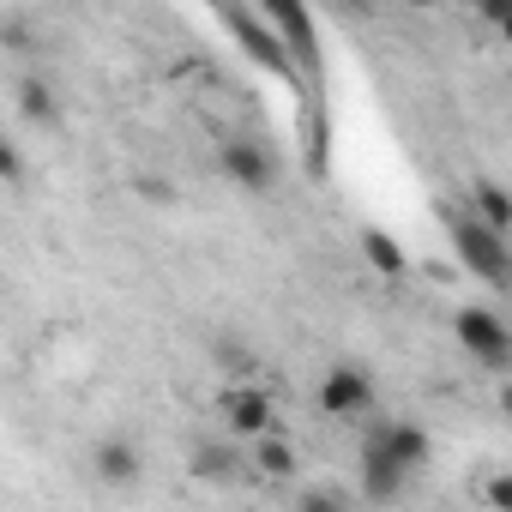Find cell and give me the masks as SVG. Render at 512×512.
Wrapping results in <instances>:
<instances>
[{
	"instance_id": "cell-1",
	"label": "cell",
	"mask_w": 512,
	"mask_h": 512,
	"mask_svg": "<svg viewBox=\"0 0 512 512\" xmlns=\"http://www.w3.org/2000/svg\"><path fill=\"white\" fill-rule=\"evenodd\" d=\"M422 464H428V434L416 422H398V416L368 422V434H362V470H356L362 500H380V506L398 500L416 482Z\"/></svg>"
},
{
	"instance_id": "cell-2",
	"label": "cell",
	"mask_w": 512,
	"mask_h": 512,
	"mask_svg": "<svg viewBox=\"0 0 512 512\" xmlns=\"http://www.w3.org/2000/svg\"><path fill=\"white\" fill-rule=\"evenodd\" d=\"M446 217V235H452V253L464 260V272H476L488 290H506V278H512V253H506V229H494V223H482L470 205H446L440 211Z\"/></svg>"
},
{
	"instance_id": "cell-3",
	"label": "cell",
	"mask_w": 512,
	"mask_h": 512,
	"mask_svg": "<svg viewBox=\"0 0 512 512\" xmlns=\"http://www.w3.org/2000/svg\"><path fill=\"white\" fill-rule=\"evenodd\" d=\"M452 338H458L464 356H476L488 374H506V362H512V326H506L500 308H488V302H464V308L452 314Z\"/></svg>"
},
{
	"instance_id": "cell-4",
	"label": "cell",
	"mask_w": 512,
	"mask_h": 512,
	"mask_svg": "<svg viewBox=\"0 0 512 512\" xmlns=\"http://www.w3.org/2000/svg\"><path fill=\"white\" fill-rule=\"evenodd\" d=\"M217 175L235 187V193H272L278 187V157L260 145V139H247V133H229L223 145H217Z\"/></svg>"
},
{
	"instance_id": "cell-5",
	"label": "cell",
	"mask_w": 512,
	"mask_h": 512,
	"mask_svg": "<svg viewBox=\"0 0 512 512\" xmlns=\"http://www.w3.org/2000/svg\"><path fill=\"white\" fill-rule=\"evenodd\" d=\"M217 416L235 440H253V434H272L278 428V398L260 386V380H235L217 392Z\"/></svg>"
},
{
	"instance_id": "cell-6",
	"label": "cell",
	"mask_w": 512,
	"mask_h": 512,
	"mask_svg": "<svg viewBox=\"0 0 512 512\" xmlns=\"http://www.w3.org/2000/svg\"><path fill=\"white\" fill-rule=\"evenodd\" d=\"M320 416H332V422H362V416H374V374L356 368V362L326 368V380H320Z\"/></svg>"
},
{
	"instance_id": "cell-7",
	"label": "cell",
	"mask_w": 512,
	"mask_h": 512,
	"mask_svg": "<svg viewBox=\"0 0 512 512\" xmlns=\"http://www.w3.org/2000/svg\"><path fill=\"white\" fill-rule=\"evenodd\" d=\"M139 470H145L139 440H127V434H103V440L91 446V476H97L103 488H133Z\"/></svg>"
},
{
	"instance_id": "cell-8",
	"label": "cell",
	"mask_w": 512,
	"mask_h": 512,
	"mask_svg": "<svg viewBox=\"0 0 512 512\" xmlns=\"http://www.w3.org/2000/svg\"><path fill=\"white\" fill-rule=\"evenodd\" d=\"M13 109H19V121L43 127V133H61V97H55V85L43 73H25L13 85Z\"/></svg>"
},
{
	"instance_id": "cell-9",
	"label": "cell",
	"mask_w": 512,
	"mask_h": 512,
	"mask_svg": "<svg viewBox=\"0 0 512 512\" xmlns=\"http://www.w3.org/2000/svg\"><path fill=\"white\" fill-rule=\"evenodd\" d=\"M253 464H260L266 476H290L296 470V446L272 428V434H253Z\"/></svg>"
},
{
	"instance_id": "cell-10",
	"label": "cell",
	"mask_w": 512,
	"mask_h": 512,
	"mask_svg": "<svg viewBox=\"0 0 512 512\" xmlns=\"http://www.w3.org/2000/svg\"><path fill=\"white\" fill-rule=\"evenodd\" d=\"M362 253L380 266V278H404V247H398L386 229H368V235H362Z\"/></svg>"
},
{
	"instance_id": "cell-11",
	"label": "cell",
	"mask_w": 512,
	"mask_h": 512,
	"mask_svg": "<svg viewBox=\"0 0 512 512\" xmlns=\"http://www.w3.org/2000/svg\"><path fill=\"white\" fill-rule=\"evenodd\" d=\"M470 211H476L482 223H494V229H506V223H512V205H506L500 181H476V187H470Z\"/></svg>"
},
{
	"instance_id": "cell-12",
	"label": "cell",
	"mask_w": 512,
	"mask_h": 512,
	"mask_svg": "<svg viewBox=\"0 0 512 512\" xmlns=\"http://www.w3.org/2000/svg\"><path fill=\"white\" fill-rule=\"evenodd\" d=\"M25 181H31V157L0 133V187H25Z\"/></svg>"
},
{
	"instance_id": "cell-13",
	"label": "cell",
	"mask_w": 512,
	"mask_h": 512,
	"mask_svg": "<svg viewBox=\"0 0 512 512\" xmlns=\"http://www.w3.org/2000/svg\"><path fill=\"white\" fill-rule=\"evenodd\" d=\"M193 458H199V476H217V470H229V464H235V452H217V446H199Z\"/></svg>"
},
{
	"instance_id": "cell-14",
	"label": "cell",
	"mask_w": 512,
	"mask_h": 512,
	"mask_svg": "<svg viewBox=\"0 0 512 512\" xmlns=\"http://www.w3.org/2000/svg\"><path fill=\"white\" fill-rule=\"evenodd\" d=\"M482 13H488L494 25H506V19H512V0H482Z\"/></svg>"
}]
</instances>
